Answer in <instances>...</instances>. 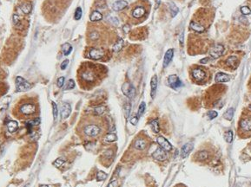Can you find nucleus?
I'll return each instance as SVG.
<instances>
[{
  "mask_svg": "<svg viewBox=\"0 0 251 187\" xmlns=\"http://www.w3.org/2000/svg\"><path fill=\"white\" fill-rule=\"evenodd\" d=\"M105 131L104 126L98 120L84 121L78 126V133L81 138L85 139H95L104 135Z\"/></svg>",
  "mask_w": 251,
  "mask_h": 187,
  "instance_id": "nucleus-1",
  "label": "nucleus"
},
{
  "mask_svg": "<svg viewBox=\"0 0 251 187\" xmlns=\"http://www.w3.org/2000/svg\"><path fill=\"white\" fill-rule=\"evenodd\" d=\"M78 77L81 84L92 87L98 81L100 77V71L97 66L86 63L83 65V67H81L79 69Z\"/></svg>",
  "mask_w": 251,
  "mask_h": 187,
  "instance_id": "nucleus-2",
  "label": "nucleus"
},
{
  "mask_svg": "<svg viewBox=\"0 0 251 187\" xmlns=\"http://www.w3.org/2000/svg\"><path fill=\"white\" fill-rule=\"evenodd\" d=\"M38 106L32 99L22 100L14 108V115L19 119H27L36 115Z\"/></svg>",
  "mask_w": 251,
  "mask_h": 187,
  "instance_id": "nucleus-3",
  "label": "nucleus"
},
{
  "mask_svg": "<svg viewBox=\"0 0 251 187\" xmlns=\"http://www.w3.org/2000/svg\"><path fill=\"white\" fill-rule=\"evenodd\" d=\"M16 86H17V91L22 92V91H27L31 88V84L24 80L23 77L17 76L16 78Z\"/></svg>",
  "mask_w": 251,
  "mask_h": 187,
  "instance_id": "nucleus-4",
  "label": "nucleus"
},
{
  "mask_svg": "<svg viewBox=\"0 0 251 187\" xmlns=\"http://www.w3.org/2000/svg\"><path fill=\"white\" fill-rule=\"evenodd\" d=\"M148 139L143 137H138L133 143V147L139 151H143L148 147Z\"/></svg>",
  "mask_w": 251,
  "mask_h": 187,
  "instance_id": "nucleus-5",
  "label": "nucleus"
},
{
  "mask_svg": "<svg viewBox=\"0 0 251 187\" xmlns=\"http://www.w3.org/2000/svg\"><path fill=\"white\" fill-rule=\"evenodd\" d=\"M224 52V47L223 45L222 44H216V46H214L212 49H210L209 50V56L214 58V59H216V58H219L220 57L222 56Z\"/></svg>",
  "mask_w": 251,
  "mask_h": 187,
  "instance_id": "nucleus-6",
  "label": "nucleus"
},
{
  "mask_svg": "<svg viewBox=\"0 0 251 187\" xmlns=\"http://www.w3.org/2000/svg\"><path fill=\"white\" fill-rule=\"evenodd\" d=\"M122 91L124 94V95H126L128 98L131 99L135 96L136 95V89L129 82H125L123 84L122 86Z\"/></svg>",
  "mask_w": 251,
  "mask_h": 187,
  "instance_id": "nucleus-7",
  "label": "nucleus"
},
{
  "mask_svg": "<svg viewBox=\"0 0 251 187\" xmlns=\"http://www.w3.org/2000/svg\"><path fill=\"white\" fill-rule=\"evenodd\" d=\"M192 77L194 78L195 81H202L205 79L206 77V73L205 71L201 68H195L192 70Z\"/></svg>",
  "mask_w": 251,
  "mask_h": 187,
  "instance_id": "nucleus-8",
  "label": "nucleus"
},
{
  "mask_svg": "<svg viewBox=\"0 0 251 187\" xmlns=\"http://www.w3.org/2000/svg\"><path fill=\"white\" fill-rule=\"evenodd\" d=\"M104 56V52L100 49L91 48L89 52V57L92 60H101Z\"/></svg>",
  "mask_w": 251,
  "mask_h": 187,
  "instance_id": "nucleus-9",
  "label": "nucleus"
},
{
  "mask_svg": "<svg viewBox=\"0 0 251 187\" xmlns=\"http://www.w3.org/2000/svg\"><path fill=\"white\" fill-rule=\"evenodd\" d=\"M153 158L157 161H163L168 158V153L164 149L159 147L153 152Z\"/></svg>",
  "mask_w": 251,
  "mask_h": 187,
  "instance_id": "nucleus-10",
  "label": "nucleus"
},
{
  "mask_svg": "<svg viewBox=\"0 0 251 187\" xmlns=\"http://www.w3.org/2000/svg\"><path fill=\"white\" fill-rule=\"evenodd\" d=\"M168 82L170 84V86L172 88H177L179 87L182 86V81H180V79L178 78V76L175 75H170L169 78H168Z\"/></svg>",
  "mask_w": 251,
  "mask_h": 187,
  "instance_id": "nucleus-11",
  "label": "nucleus"
},
{
  "mask_svg": "<svg viewBox=\"0 0 251 187\" xmlns=\"http://www.w3.org/2000/svg\"><path fill=\"white\" fill-rule=\"evenodd\" d=\"M157 143L159 144L160 147L164 149L165 151H170L172 149V146L170 145V143L163 136H159L157 138Z\"/></svg>",
  "mask_w": 251,
  "mask_h": 187,
  "instance_id": "nucleus-12",
  "label": "nucleus"
},
{
  "mask_svg": "<svg viewBox=\"0 0 251 187\" xmlns=\"http://www.w3.org/2000/svg\"><path fill=\"white\" fill-rule=\"evenodd\" d=\"M189 26H190V28H191L194 31H195V32L202 33V32H204V31H205V27H204L202 24H201L200 23H198V22L191 21V22H190Z\"/></svg>",
  "mask_w": 251,
  "mask_h": 187,
  "instance_id": "nucleus-13",
  "label": "nucleus"
},
{
  "mask_svg": "<svg viewBox=\"0 0 251 187\" xmlns=\"http://www.w3.org/2000/svg\"><path fill=\"white\" fill-rule=\"evenodd\" d=\"M146 13V10L144 9V7L143 6H137L136 7L133 11H132V16L135 18H140L142 17H143Z\"/></svg>",
  "mask_w": 251,
  "mask_h": 187,
  "instance_id": "nucleus-14",
  "label": "nucleus"
},
{
  "mask_svg": "<svg viewBox=\"0 0 251 187\" xmlns=\"http://www.w3.org/2000/svg\"><path fill=\"white\" fill-rule=\"evenodd\" d=\"M128 5V3L124 1V0H118L117 2H115L112 5V9L115 11H120L124 9H125Z\"/></svg>",
  "mask_w": 251,
  "mask_h": 187,
  "instance_id": "nucleus-15",
  "label": "nucleus"
},
{
  "mask_svg": "<svg viewBox=\"0 0 251 187\" xmlns=\"http://www.w3.org/2000/svg\"><path fill=\"white\" fill-rule=\"evenodd\" d=\"M215 80L216 82H228L230 81V76L225 73H217L216 75V77H215Z\"/></svg>",
  "mask_w": 251,
  "mask_h": 187,
  "instance_id": "nucleus-16",
  "label": "nucleus"
},
{
  "mask_svg": "<svg viewBox=\"0 0 251 187\" xmlns=\"http://www.w3.org/2000/svg\"><path fill=\"white\" fill-rule=\"evenodd\" d=\"M71 112V108L70 105L68 103H63L61 107V116L63 119H67L69 115H70Z\"/></svg>",
  "mask_w": 251,
  "mask_h": 187,
  "instance_id": "nucleus-17",
  "label": "nucleus"
},
{
  "mask_svg": "<svg viewBox=\"0 0 251 187\" xmlns=\"http://www.w3.org/2000/svg\"><path fill=\"white\" fill-rule=\"evenodd\" d=\"M173 56H174V50L173 49H170L167 50V52L165 53V56H164V59H163V67L166 68L170 62H171L172 58H173Z\"/></svg>",
  "mask_w": 251,
  "mask_h": 187,
  "instance_id": "nucleus-18",
  "label": "nucleus"
},
{
  "mask_svg": "<svg viewBox=\"0 0 251 187\" xmlns=\"http://www.w3.org/2000/svg\"><path fill=\"white\" fill-rule=\"evenodd\" d=\"M193 150V144L191 143H187L185 144L181 150V156L182 158H186L188 155V153Z\"/></svg>",
  "mask_w": 251,
  "mask_h": 187,
  "instance_id": "nucleus-19",
  "label": "nucleus"
},
{
  "mask_svg": "<svg viewBox=\"0 0 251 187\" xmlns=\"http://www.w3.org/2000/svg\"><path fill=\"white\" fill-rule=\"evenodd\" d=\"M240 126L244 131H251V119L245 118L240 121Z\"/></svg>",
  "mask_w": 251,
  "mask_h": 187,
  "instance_id": "nucleus-20",
  "label": "nucleus"
},
{
  "mask_svg": "<svg viewBox=\"0 0 251 187\" xmlns=\"http://www.w3.org/2000/svg\"><path fill=\"white\" fill-rule=\"evenodd\" d=\"M195 159L198 161H204L209 159V152L207 151H200L195 156Z\"/></svg>",
  "mask_w": 251,
  "mask_h": 187,
  "instance_id": "nucleus-21",
  "label": "nucleus"
},
{
  "mask_svg": "<svg viewBox=\"0 0 251 187\" xmlns=\"http://www.w3.org/2000/svg\"><path fill=\"white\" fill-rule=\"evenodd\" d=\"M237 62H238L237 57H235V56H232V57H229V58L226 60L225 63H226L227 66H229V67H230V68H236V65H237Z\"/></svg>",
  "mask_w": 251,
  "mask_h": 187,
  "instance_id": "nucleus-22",
  "label": "nucleus"
},
{
  "mask_svg": "<svg viewBox=\"0 0 251 187\" xmlns=\"http://www.w3.org/2000/svg\"><path fill=\"white\" fill-rule=\"evenodd\" d=\"M150 86H151V97L154 98L155 94H156V90L157 88V77L156 75H154L151 79V82H150Z\"/></svg>",
  "mask_w": 251,
  "mask_h": 187,
  "instance_id": "nucleus-23",
  "label": "nucleus"
},
{
  "mask_svg": "<svg viewBox=\"0 0 251 187\" xmlns=\"http://www.w3.org/2000/svg\"><path fill=\"white\" fill-rule=\"evenodd\" d=\"M102 18H103V15H102L99 11H97V10L93 11V12L91 13L90 17V21H92V22L100 21Z\"/></svg>",
  "mask_w": 251,
  "mask_h": 187,
  "instance_id": "nucleus-24",
  "label": "nucleus"
},
{
  "mask_svg": "<svg viewBox=\"0 0 251 187\" xmlns=\"http://www.w3.org/2000/svg\"><path fill=\"white\" fill-rule=\"evenodd\" d=\"M7 127H8V131L10 132H14L17 130L18 128V125H17V121H10L8 125H7Z\"/></svg>",
  "mask_w": 251,
  "mask_h": 187,
  "instance_id": "nucleus-25",
  "label": "nucleus"
},
{
  "mask_svg": "<svg viewBox=\"0 0 251 187\" xmlns=\"http://www.w3.org/2000/svg\"><path fill=\"white\" fill-rule=\"evenodd\" d=\"M123 46H124V40H123L122 38H119V39L117 41V43L114 44V46H113V50H114L115 52H119V51L122 50Z\"/></svg>",
  "mask_w": 251,
  "mask_h": 187,
  "instance_id": "nucleus-26",
  "label": "nucleus"
},
{
  "mask_svg": "<svg viewBox=\"0 0 251 187\" xmlns=\"http://www.w3.org/2000/svg\"><path fill=\"white\" fill-rule=\"evenodd\" d=\"M20 9L22 10V11H23L24 14H29V13L31 11L32 6H31V4L29 3H23V4L20 6Z\"/></svg>",
  "mask_w": 251,
  "mask_h": 187,
  "instance_id": "nucleus-27",
  "label": "nucleus"
},
{
  "mask_svg": "<svg viewBox=\"0 0 251 187\" xmlns=\"http://www.w3.org/2000/svg\"><path fill=\"white\" fill-rule=\"evenodd\" d=\"M118 139V137L115 133H107L104 136V140L106 142H113Z\"/></svg>",
  "mask_w": 251,
  "mask_h": 187,
  "instance_id": "nucleus-28",
  "label": "nucleus"
},
{
  "mask_svg": "<svg viewBox=\"0 0 251 187\" xmlns=\"http://www.w3.org/2000/svg\"><path fill=\"white\" fill-rule=\"evenodd\" d=\"M224 118L228 121H231L233 119V116H234V108H229L226 111V113L224 114Z\"/></svg>",
  "mask_w": 251,
  "mask_h": 187,
  "instance_id": "nucleus-29",
  "label": "nucleus"
},
{
  "mask_svg": "<svg viewBox=\"0 0 251 187\" xmlns=\"http://www.w3.org/2000/svg\"><path fill=\"white\" fill-rule=\"evenodd\" d=\"M150 126L152 127V130L156 132V133H158L159 131H160V126H159V123H158V121L157 120H154L150 122Z\"/></svg>",
  "mask_w": 251,
  "mask_h": 187,
  "instance_id": "nucleus-30",
  "label": "nucleus"
},
{
  "mask_svg": "<svg viewBox=\"0 0 251 187\" xmlns=\"http://www.w3.org/2000/svg\"><path fill=\"white\" fill-rule=\"evenodd\" d=\"M63 54H64L65 56H68L69 54H70V52L72 51V47H71V45H70V43H64L63 45Z\"/></svg>",
  "mask_w": 251,
  "mask_h": 187,
  "instance_id": "nucleus-31",
  "label": "nucleus"
},
{
  "mask_svg": "<svg viewBox=\"0 0 251 187\" xmlns=\"http://www.w3.org/2000/svg\"><path fill=\"white\" fill-rule=\"evenodd\" d=\"M224 139H225V140H226L228 143L232 142V139H233V132H232V131H227V132L224 133Z\"/></svg>",
  "mask_w": 251,
  "mask_h": 187,
  "instance_id": "nucleus-32",
  "label": "nucleus"
},
{
  "mask_svg": "<svg viewBox=\"0 0 251 187\" xmlns=\"http://www.w3.org/2000/svg\"><path fill=\"white\" fill-rule=\"evenodd\" d=\"M170 12H171V16H172V17H175L177 15V13H178V8L175 5V4H173V3H170Z\"/></svg>",
  "mask_w": 251,
  "mask_h": 187,
  "instance_id": "nucleus-33",
  "label": "nucleus"
},
{
  "mask_svg": "<svg viewBox=\"0 0 251 187\" xmlns=\"http://www.w3.org/2000/svg\"><path fill=\"white\" fill-rule=\"evenodd\" d=\"M94 112H95V115H102L104 112H105V108L104 106H100V107H97L94 109Z\"/></svg>",
  "mask_w": 251,
  "mask_h": 187,
  "instance_id": "nucleus-34",
  "label": "nucleus"
},
{
  "mask_svg": "<svg viewBox=\"0 0 251 187\" xmlns=\"http://www.w3.org/2000/svg\"><path fill=\"white\" fill-rule=\"evenodd\" d=\"M106 178H107V174H106L105 173H104V172H102V171L98 172V173H97V181H103V180H104Z\"/></svg>",
  "mask_w": 251,
  "mask_h": 187,
  "instance_id": "nucleus-35",
  "label": "nucleus"
},
{
  "mask_svg": "<svg viewBox=\"0 0 251 187\" xmlns=\"http://www.w3.org/2000/svg\"><path fill=\"white\" fill-rule=\"evenodd\" d=\"M145 108H146L145 103H144V102H142V103L140 104L139 108H138V113H137V115H138V116H142V115H143V113H144V111H145Z\"/></svg>",
  "mask_w": 251,
  "mask_h": 187,
  "instance_id": "nucleus-36",
  "label": "nucleus"
},
{
  "mask_svg": "<svg viewBox=\"0 0 251 187\" xmlns=\"http://www.w3.org/2000/svg\"><path fill=\"white\" fill-rule=\"evenodd\" d=\"M241 12L243 15H250L251 10L248 6H243V7H241Z\"/></svg>",
  "mask_w": 251,
  "mask_h": 187,
  "instance_id": "nucleus-37",
  "label": "nucleus"
},
{
  "mask_svg": "<svg viewBox=\"0 0 251 187\" xmlns=\"http://www.w3.org/2000/svg\"><path fill=\"white\" fill-rule=\"evenodd\" d=\"M82 17V9L80 7L76 8V12H75V19L76 20H79Z\"/></svg>",
  "mask_w": 251,
  "mask_h": 187,
  "instance_id": "nucleus-38",
  "label": "nucleus"
},
{
  "mask_svg": "<svg viewBox=\"0 0 251 187\" xmlns=\"http://www.w3.org/2000/svg\"><path fill=\"white\" fill-rule=\"evenodd\" d=\"M217 115H218V114H217V112H216V111H209V112H208V116H209V120L215 119L216 117H217Z\"/></svg>",
  "mask_w": 251,
  "mask_h": 187,
  "instance_id": "nucleus-39",
  "label": "nucleus"
},
{
  "mask_svg": "<svg viewBox=\"0 0 251 187\" xmlns=\"http://www.w3.org/2000/svg\"><path fill=\"white\" fill-rule=\"evenodd\" d=\"M13 23H14V24L17 25V26H18V25L20 24V18H19L18 15H17V14H14V15H13Z\"/></svg>",
  "mask_w": 251,
  "mask_h": 187,
  "instance_id": "nucleus-40",
  "label": "nucleus"
},
{
  "mask_svg": "<svg viewBox=\"0 0 251 187\" xmlns=\"http://www.w3.org/2000/svg\"><path fill=\"white\" fill-rule=\"evenodd\" d=\"M52 108H53V117L56 119L58 117V106L55 102H52Z\"/></svg>",
  "mask_w": 251,
  "mask_h": 187,
  "instance_id": "nucleus-41",
  "label": "nucleus"
},
{
  "mask_svg": "<svg viewBox=\"0 0 251 187\" xmlns=\"http://www.w3.org/2000/svg\"><path fill=\"white\" fill-rule=\"evenodd\" d=\"M112 153H113L112 150H107V151H105V152H104V157L105 159H111Z\"/></svg>",
  "mask_w": 251,
  "mask_h": 187,
  "instance_id": "nucleus-42",
  "label": "nucleus"
},
{
  "mask_svg": "<svg viewBox=\"0 0 251 187\" xmlns=\"http://www.w3.org/2000/svg\"><path fill=\"white\" fill-rule=\"evenodd\" d=\"M63 162H64V160H63V158H59V159H58L53 163V165H54V166H56L57 167H60V166H62V164H63Z\"/></svg>",
  "mask_w": 251,
  "mask_h": 187,
  "instance_id": "nucleus-43",
  "label": "nucleus"
},
{
  "mask_svg": "<svg viewBox=\"0 0 251 187\" xmlns=\"http://www.w3.org/2000/svg\"><path fill=\"white\" fill-rule=\"evenodd\" d=\"M74 88H75V81L73 80H70L67 83L66 89H72Z\"/></svg>",
  "mask_w": 251,
  "mask_h": 187,
  "instance_id": "nucleus-44",
  "label": "nucleus"
},
{
  "mask_svg": "<svg viewBox=\"0 0 251 187\" xmlns=\"http://www.w3.org/2000/svg\"><path fill=\"white\" fill-rule=\"evenodd\" d=\"M90 37L91 40H97L98 39V33L97 32H91L90 34Z\"/></svg>",
  "mask_w": 251,
  "mask_h": 187,
  "instance_id": "nucleus-45",
  "label": "nucleus"
},
{
  "mask_svg": "<svg viewBox=\"0 0 251 187\" xmlns=\"http://www.w3.org/2000/svg\"><path fill=\"white\" fill-rule=\"evenodd\" d=\"M64 83V77H59L58 79V88H62Z\"/></svg>",
  "mask_w": 251,
  "mask_h": 187,
  "instance_id": "nucleus-46",
  "label": "nucleus"
},
{
  "mask_svg": "<svg viewBox=\"0 0 251 187\" xmlns=\"http://www.w3.org/2000/svg\"><path fill=\"white\" fill-rule=\"evenodd\" d=\"M39 122H40L39 118H37V119H33V120L30 121H29V124L32 125V126H36V125L39 124Z\"/></svg>",
  "mask_w": 251,
  "mask_h": 187,
  "instance_id": "nucleus-47",
  "label": "nucleus"
},
{
  "mask_svg": "<svg viewBox=\"0 0 251 187\" xmlns=\"http://www.w3.org/2000/svg\"><path fill=\"white\" fill-rule=\"evenodd\" d=\"M107 187H118V180L115 179V180L111 181V182L108 185Z\"/></svg>",
  "mask_w": 251,
  "mask_h": 187,
  "instance_id": "nucleus-48",
  "label": "nucleus"
},
{
  "mask_svg": "<svg viewBox=\"0 0 251 187\" xmlns=\"http://www.w3.org/2000/svg\"><path fill=\"white\" fill-rule=\"evenodd\" d=\"M130 122H131V124L132 125L136 126V125L137 124V122H138V119H137V117H136V116L132 117V118L130 119Z\"/></svg>",
  "mask_w": 251,
  "mask_h": 187,
  "instance_id": "nucleus-49",
  "label": "nucleus"
},
{
  "mask_svg": "<svg viewBox=\"0 0 251 187\" xmlns=\"http://www.w3.org/2000/svg\"><path fill=\"white\" fill-rule=\"evenodd\" d=\"M68 63H69V60H64V61L62 62V64H61V69H62V70H63V69H65V68H66V67H67Z\"/></svg>",
  "mask_w": 251,
  "mask_h": 187,
  "instance_id": "nucleus-50",
  "label": "nucleus"
},
{
  "mask_svg": "<svg viewBox=\"0 0 251 187\" xmlns=\"http://www.w3.org/2000/svg\"><path fill=\"white\" fill-rule=\"evenodd\" d=\"M129 111H130V105L128 104L127 105V108H126V117H129Z\"/></svg>",
  "mask_w": 251,
  "mask_h": 187,
  "instance_id": "nucleus-51",
  "label": "nucleus"
},
{
  "mask_svg": "<svg viewBox=\"0 0 251 187\" xmlns=\"http://www.w3.org/2000/svg\"><path fill=\"white\" fill-rule=\"evenodd\" d=\"M160 3H161V0H156V6H155V10H156V9L159 7Z\"/></svg>",
  "mask_w": 251,
  "mask_h": 187,
  "instance_id": "nucleus-52",
  "label": "nucleus"
},
{
  "mask_svg": "<svg viewBox=\"0 0 251 187\" xmlns=\"http://www.w3.org/2000/svg\"><path fill=\"white\" fill-rule=\"evenodd\" d=\"M124 31L126 32V33H128V32L129 31V27L128 25H124Z\"/></svg>",
  "mask_w": 251,
  "mask_h": 187,
  "instance_id": "nucleus-53",
  "label": "nucleus"
},
{
  "mask_svg": "<svg viewBox=\"0 0 251 187\" xmlns=\"http://www.w3.org/2000/svg\"><path fill=\"white\" fill-rule=\"evenodd\" d=\"M209 60V58H204V59H202V60L200 61V62H201V63H202V64H205V63H207V62H208Z\"/></svg>",
  "mask_w": 251,
  "mask_h": 187,
  "instance_id": "nucleus-54",
  "label": "nucleus"
},
{
  "mask_svg": "<svg viewBox=\"0 0 251 187\" xmlns=\"http://www.w3.org/2000/svg\"><path fill=\"white\" fill-rule=\"evenodd\" d=\"M40 187H49L48 186H46V185H43V186H41Z\"/></svg>",
  "mask_w": 251,
  "mask_h": 187,
  "instance_id": "nucleus-55",
  "label": "nucleus"
}]
</instances>
